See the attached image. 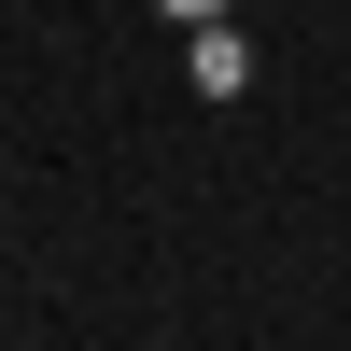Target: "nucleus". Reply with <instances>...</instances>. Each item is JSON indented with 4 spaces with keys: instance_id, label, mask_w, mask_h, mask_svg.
I'll use <instances>...</instances> for the list:
<instances>
[{
    "instance_id": "obj_1",
    "label": "nucleus",
    "mask_w": 351,
    "mask_h": 351,
    "mask_svg": "<svg viewBox=\"0 0 351 351\" xmlns=\"http://www.w3.org/2000/svg\"><path fill=\"white\" fill-rule=\"evenodd\" d=\"M197 84H211V99H239V84H253V43H239V28H225V14L197 28Z\"/></svg>"
},
{
    "instance_id": "obj_2",
    "label": "nucleus",
    "mask_w": 351,
    "mask_h": 351,
    "mask_svg": "<svg viewBox=\"0 0 351 351\" xmlns=\"http://www.w3.org/2000/svg\"><path fill=\"white\" fill-rule=\"evenodd\" d=\"M155 14H183V28H211V14H239V0H155Z\"/></svg>"
}]
</instances>
